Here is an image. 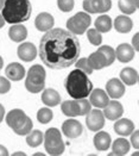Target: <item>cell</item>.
I'll return each mask as SVG.
<instances>
[{
    "mask_svg": "<svg viewBox=\"0 0 139 156\" xmlns=\"http://www.w3.org/2000/svg\"><path fill=\"white\" fill-rule=\"evenodd\" d=\"M80 42L74 34L61 29L48 30L39 42V57L51 69H64L74 65L80 56Z\"/></svg>",
    "mask_w": 139,
    "mask_h": 156,
    "instance_id": "cell-1",
    "label": "cell"
},
{
    "mask_svg": "<svg viewBox=\"0 0 139 156\" xmlns=\"http://www.w3.org/2000/svg\"><path fill=\"white\" fill-rule=\"evenodd\" d=\"M64 86L68 94L75 100L87 98L93 90V83L89 80L88 75L77 68L69 73Z\"/></svg>",
    "mask_w": 139,
    "mask_h": 156,
    "instance_id": "cell-2",
    "label": "cell"
},
{
    "mask_svg": "<svg viewBox=\"0 0 139 156\" xmlns=\"http://www.w3.org/2000/svg\"><path fill=\"white\" fill-rule=\"evenodd\" d=\"M32 13V6L29 0H5L1 14L5 22L10 24H22Z\"/></svg>",
    "mask_w": 139,
    "mask_h": 156,
    "instance_id": "cell-3",
    "label": "cell"
},
{
    "mask_svg": "<svg viewBox=\"0 0 139 156\" xmlns=\"http://www.w3.org/2000/svg\"><path fill=\"white\" fill-rule=\"evenodd\" d=\"M45 69L40 65L30 67L25 80V88L30 93H39L45 88Z\"/></svg>",
    "mask_w": 139,
    "mask_h": 156,
    "instance_id": "cell-4",
    "label": "cell"
},
{
    "mask_svg": "<svg viewBox=\"0 0 139 156\" xmlns=\"http://www.w3.org/2000/svg\"><path fill=\"white\" fill-rule=\"evenodd\" d=\"M43 142H44L45 150L49 155L60 156L64 153L65 145H64L63 140H62V133L60 132L58 129H56V128L48 129L45 131Z\"/></svg>",
    "mask_w": 139,
    "mask_h": 156,
    "instance_id": "cell-5",
    "label": "cell"
},
{
    "mask_svg": "<svg viewBox=\"0 0 139 156\" xmlns=\"http://www.w3.org/2000/svg\"><path fill=\"white\" fill-rule=\"evenodd\" d=\"M92 23V18L87 12H77L75 16L70 17L67 22V29L69 32L74 35H83L87 29H89Z\"/></svg>",
    "mask_w": 139,
    "mask_h": 156,
    "instance_id": "cell-6",
    "label": "cell"
},
{
    "mask_svg": "<svg viewBox=\"0 0 139 156\" xmlns=\"http://www.w3.org/2000/svg\"><path fill=\"white\" fill-rule=\"evenodd\" d=\"M87 128L90 131H99L105 126V116L99 108L90 110L86 118Z\"/></svg>",
    "mask_w": 139,
    "mask_h": 156,
    "instance_id": "cell-7",
    "label": "cell"
},
{
    "mask_svg": "<svg viewBox=\"0 0 139 156\" xmlns=\"http://www.w3.org/2000/svg\"><path fill=\"white\" fill-rule=\"evenodd\" d=\"M106 93L112 99H120L125 94V85L120 79H111L106 83Z\"/></svg>",
    "mask_w": 139,
    "mask_h": 156,
    "instance_id": "cell-8",
    "label": "cell"
},
{
    "mask_svg": "<svg viewBox=\"0 0 139 156\" xmlns=\"http://www.w3.org/2000/svg\"><path fill=\"white\" fill-rule=\"evenodd\" d=\"M62 132L68 138H77L83 132L82 124L76 119H68L62 124Z\"/></svg>",
    "mask_w": 139,
    "mask_h": 156,
    "instance_id": "cell-9",
    "label": "cell"
},
{
    "mask_svg": "<svg viewBox=\"0 0 139 156\" xmlns=\"http://www.w3.org/2000/svg\"><path fill=\"white\" fill-rule=\"evenodd\" d=\"M27 116L25 115V112L20 108H14L11 110L7 115H6V124L12 129L16 130L18 128H20L23 125V123L26 120Z\"/></svg>",
    "mask_w": 139,
    "mask_h": 156,
    "instance_id": "cell-10",
    "label": "cell"
},
{
    "mask_svg": "<svg viewBox=\"0 0 139 156\" xmlns=\"http://www.w3.org/2000/svg\"><path fill=\"white\" fill-rule=\"evenodd\" d=\"M102 113H103L105 118H107L109 120H116V119H119L123 116L124 107L119 101L112 100V101H108V104L103 107V112Z\"/></svg>",
    "mask_w": 139,
    "mask_h": 156,
    "instance_id": "cell-11",
    "label": "cell"
},
{
    "mask_svg": "<svg viewBox=\"0 0 139 156\" xmlns=\"http://www.w3.org/2000/svg\"><path fill=\"white\" fill-rule=\"evenodd\" d=\"M89 97V103L95 106L96 108H103L109 101V97L107 95V93L101 90V88H94L92 90Z\"/></svg>",
    "mask_w": 139,
    "mask_h": 156,
    "instance_id": "cell-12",
    "label": "cell"
},
{
    "mask_svg": "<svg viewBox=\"0 0 139 156\" xmlns=\"http://www.w3.org/2000/svg\"><path fill=\"white\" fill-rule=\"evenodd\" d=\"M37 56V49L33 43L25 42L22 43L18 48V57L24 62H31Z\"/></svg>",
    "mask_w": 139,
    "mask_h": 156,
    "instance_id": "cell-13",
    "label": "cell"
},
{
    "mask_svg": "<svg viewBox=\"0 0 139 156\" xmlns=\"http://www.w3.org/2000/svg\"><path fill=\"white\" fill-rule=\"evenodd\" d=\"M115 51V58L119 60L123 63H127L133 60L134 57V49L132 48L131 44L127 43H121L118 45V48L114 50Z\"/></svg>",
    "mask_w": 139,
    "mask_h": 156,
    "instance_id": "cell-14",
    "label": "cell"
},
{
    "mask_svg": "<svg viewBox=\"0 0 139 156\" xmlns=\"http://www.w3.org/2000/svg\"><path fill=\"white\" fill-rule=\"evenodd\" d=\"M55 24V19L54 17L51 16L50 13L48 12H42L39 13L36 19H35V26L38 31H43V32H47L48 30H50L54 27Z\"/></svg>",
    "mask_w": 139,
    "mask_h": 156,
    "instance_id": "cell-15",
    "label": "cell"
},
{
    "mask_svg": "<svg viewBox=\"0 0 139 156\" xmlns=\"http://www.w3.org/2000/svg\"><path fill=\"white\" fill-rule=\"evenodd\" d=\"M26 72L25 68L20 63H17V62H12L6 67L5 69V75L7 76L9 80H12V81H20L23 80L25 76Z\"/></svg>",
    "mask_w": 139,
    "mask_h": 156,
    "instance_id": "cell-16",
    "label": "cell"
},
{
    "mask_svg": "<svg viewBox=\"0 0 139 156\" xmlns=\"http://www.w3.org/2000/svg\"><path fill=\"white\" fill-rule=\"evenodd\" d=\"M114 131L119 136L126 137V136H130L134 131V124H133L132 120H130L127 118L116 119V122L114 124Z\"/></svg>",
    "mask_w": 139,
    "mask_h": 156,
    "instance_id": "cell-17",
    "label": "cell"
},
{
    "mask_svg": "<svg viewBox=\"0 0 139 156\" xmlns=\"http://www.w3.org/2000/svg\"><path fill=\"white\" fill-rule=\"evenodd\" d=\"M112 143V140H111V136L108 132H105V131H98V133H95L94 136V145L96 148V150L99 151H106L109 149Z\"/></svg>",
    "mask_w": 139,
    "mask_h": 156,
    "instance_id": "cell-18",
    "label": "cell"
},
{
    "mask_svg": "<svg viewBox=\"0 0 139 156\" xmlns=\"http://www.w3.org/2000/svg\"><path fill=\"white\" fill-rule=\"evenodd\" d=\"M42 101L48 107H54L61 103V95L52 88H44L42 91Z\"/></svg>",
    "mask_w": 139,
    "mask_h": 156,
    "instance_id": "cell-19",
    "label": "cell"
},
{
    "mask_svg": "<svg viewBox=\"0 0 139 156\" xmlns=\"http://www.w3.org/2000/svg\"><path fill=\"white\" fill-rule=\"evenodd\" d=\"M114 29L120 32V34H127L132 30L133 27V22L131 18H128L127 16H118L114 19Z\"/></svg>",
    "mask_w": 139,
    "mask_h": 156,
    "instance_id": "cell-20",
    "label": "cell"
},
{
    "mask_svg": "<svg viewBox=\"0 0 139 156\" xmlns=\"http://www.w3.org/2000/svg\"><path fill=\"white\" fill-rule=\"evenodd\" d=\"M120 80L126 86H134L138 82V72L134 68L126 67L120 72Z\"/></svg>",
    "mask_w": 139,
    "mask_h": 156,
    "instance_id": "cell-21",
    "label": "cell"
},
{
    "mask_svg": "<svg viewBox=\"0 0 139 156\" xmlns=\"http://www.w3.org/2000/svg\"><path fill=\"white\" fill-rule=\"evenodd\" d=\"M131 144L127 141L126 138H118L115 140L112 144V153L109 154V156H124L126 155L130 151Z\"/></svg>",
    "mask_w": 139,
    "mask_h": 156,
    "instance_id": "cell-22",
    "label": "cell"
},
{
    "mask_svg": "<svg viewBox=\"0 0 139 156\" xmlns=\"http://www.w3.org/2000/svg\"><path fill=\"white\" fill-rule=\"evenodd\" d=\"M9 37L13 42H23L27 37V29L22 24H13L9 30Z\"/></svg>",
    "mask_w": 139,
    "mask_h": 156,
    "instance_id": "cell-23",
    "label": "cell"
},
{
    "mask_svg": "<svg viewBox=\"0 0 139 156\" xmlns=\"http://www.w3.org/2000/svg\"><path fill=\"white\" fill-rule=\"evenodd\" d=\"M87 60H88V63L93 70H99V69H102V68L107 67L106 66V58L103 57V55H102L101 52L98 51V50L92 52L87 57Z\"/></svg>",
    "mask_w": 139,
    "mask_h": 156,
    "instance_id": "cell-24",
    "label": "cell"
},
{
    "mask_svg": "<svg viewBox=\"0 0 139 156\" xmlns=\"http://www.w3.org/2000/svg\"><path fill=\"white\" fill-rule=\"evenodd\" d=\"M61 110L65 116L71 118H75L80 116V107L75 99L74 100H65L61 105Z\"/></svg>",
    "mask_w": 139,
    "mask_h": 156,
    "instance_id": "cell-25",
    "label": "cell"
},
{
    "mask_svg": "<svg viewBox=\"0 0 139 156\" xmlns=\"http://www.w3.org/2000/svg\"><path fill=\"white\" fill-rule=\"evenodd\" d=\"M94 29H96L100 34L108 32V31L112 29V19H111L107 14H102V16L98 17V18L95 19Z\"/></svg>",
    "mask_w": 139,
    "mask_h": 156,
    "instance_id": "cell-26",
    "label": "cell"
},
{
    "mask_svg": "<svg viewBox=\"0 0 139 156\" xmlns=\"http://www.w3.org/2000/svg\"><path fill=\"white\" fill-rule=\"evenodd\" d=\"M118 6L120 11L125 14H132L137 11L139 6V0H119Z\"/></svg>",
    "mask_w": 139,
    "mask_h": 156,
    "instance_id": "cell-27",
    "label": "cell"
},
{
    "mask_svg": "<svg viewBox=\"0 0 139 156\" xmlns=\"http://www.w3.org/2000/svg\"><path fill=\"white\" fill-rule=\"evenodd\" d=\"M90 6L93 13H105L111 10L112 1L111 0H90Z\"/></svg>",
    "mask_w": 139,
    "mask_h": 156,
    "instance_id": "cell-28",
    "label": "cell"
},
{
    "mask_svg": "<svg viewBox=\"0 0 139 156\" xmlns=\"http://www.w3.org/2000/svg\"><path fill=\"white\" fill-rule=\"evenodd\" d=\"M43 138L44 133L40 130H31L29 135H26V143L31 148H36L43 143Z\"/></svg>",
    "mask_w": 139,
    "mask_h": 156,
    "instance_id": "cell-29",
    "label": "cell"
},
{
    "mask_svg": "<svg viewBox=\"0 0 139 156\" xmlns=\"http://www.w3.org/2000/svg\"><path fill=\"white\" fill-rule=\"evenodd\" d=\"M98 51H100L103 55V57L106 58V66H111L115 61V51L112 47L109 45H101Z\"/></svg>",
    "mask_w": 139,
    "mask_h": 156,
    "instance_id": "cell-30",
    "label": "cell"
},
{
    "mask_svg": "<svg viewBox=\"0 0 139 156\" xmlns=\"http://www.w3.org/2000/svg\"><path fill=\"white\" fill-rule=\"evenodd\" d=\"M52 116L54 113L49 107H43L37 112V120L42 124H48L49 122H51Z\"/></svg>",
    "mask_w": 139,
    "mask_h": 156,
    "instance_id": "cell-31",
    "label": "cell"
},
{
    "mask_svg": "<svg viewBox=\"0 0 139 156\" xmlns=\"http://www.w3.org/2000/svg\"><path fill=\"white\" fill-rule=\"evenodd\" d=\"M87 37L93 45H96V47L101 45L102 36L96 29H87Z\"/></svg>",
    "mask_w": 139,
    "mask_h": 156,
    "instance_id": "cell-32",
    "label": "cell"
},
{
    "mask_svg": "<svg viewBox=\"0 0 139 156\" xmlns=\"http://www.w3.org/2000/svg\"><path fill=\"white\" fill-rule=\"evenodd\" d=\"M32 126H33V124H32L31 118L27 117L25 122L23 123V125H22L20 128H18V129L13 130V132H14V133H17L18 136H26V135H29V133L31 132Z\"/></svg>",
    "mask_w": 139,
    "mask_h": 156,
    "instance_id": "cell-33",
    "label": "cell"
},
{
    "mask_svg": "<svg viewBox=\"0 0 139 156\" xmlns=\"http://www.w3.org/2000/svg\"><path fill=\"white\" fill-rule=\"evenodd\" d=\"M75 67L77 69L82 70L83 73H86L87 75H90V74L93 73V69L90 68V66H89V63H88V60H87L86 57H82V58H80V60H76Z\"/></svg>",
    "mask_w": 139,
    "mask_h": 156,
    "instance_id": "cell-34",
    "label": "cell"
},
{
    "mask_svg": "<svg viewBox=\"0 0 139 156\" xmlns=\"http://www.w3.org/2000/svg\"><path fill=\"white\" fill-rule=\"evenodd\" d=\"M57 6L62 12H70L75 6V0H57Z\"/></svg>",
    "mask_w": 139,
    "mask_h": 156,
    "instance_id": "cell-35",
    "label": "cell"
},
{
    "mask_svg": "<svg viewBox=\"0 0 139 156\" xmlns=\"http://www.w3.org/2000/svg\"><path fill=\"white\" fill-rule=\"evenodd\" d=\"M78 107H80V116H83V115H87L89 111L92 110V104L89 103V100H87L86 98H82V99H77L76 100Z\"/></svg>",
    "mask_w": 139,
    "mask_h": 156,
    "instance_id": "cell-36",
    "label": "cell"
},
{
    "mask_svg": "<svg viewBox=\"0 0 139 156\" xmlns=\"http://www.w3.org/2000/svg\"><path fill=\"white\" fill-rule=\"evenodd\" d=\"M11 90V83L7 78L0 76V94H5Z\"/></svg>",
    "mask_w": 139,
    "mask_h": 156,
    "instance_id": "cell-37",
    "label": "cell"
},
{
    "mask_svg": "<svg viewBox=\"0 0 139 156\" xmlns=\"http://www.w3.org/2000/svg\"><path fill=\"white\" fill-rule=\"evenodd\" d=\"M130 136H131V145L134 149H139V131H133Z\"/></svg>",
    "mask_w": 139,
    "mask_h": 156,
    "instance_id": "cell-38",
    "label": "cell"
},
{
    "mask_svg": "<svg viewBox=\"0 0 139 156\" xmlns=\"http://www.w3.org/2000/svg\"><path fill=\"white\" fill-rule=\"evenodd\" d=\"M132 48L134 49V51H138L139 50V34H136L132 38Z\"/></svg>",
    "mask_w": 139,
    "mask_h": 156,
    "instance_id": "cell-39",
    "label": "cell"
},
{
    "mask_svg": "<svg viewBox=\"0 0 139 156\" xmlns=\"http://www.w3.org/2000/svg\"><path fill=\"white\" fill-rule=\"evenodd\" d=\"M82 7H83V11H85V12L93 13L92 6H90V0H83V2H82Z\"/></svg>",
    "mask_w": 139,
    "mask_h": 156,
    "instance_id": "cell-40",
    "label": "cell"
},
{
    "mask_svg": "<svg viewBox=\"0 0 139 156\" xmlns=\"http://www.w3.org/2000/svg\"><path fill=\"white\" fill-rule=\"evenodd\" d=\"M0 156H9V150L0 144Z\"/></svg>",
    "mask_w": 139,
    "mask_h": 156,
    "instance_id": "cell-41",
    "label": "cell"
},
{
    "mask_svg": "<svg viewBox=\"0 0 139 156\" xmlns=\"http://www.w3.org/2000/svg\"><path fill=\"white\" fill-rule=\"evenodd\" d=\"M5 117V108H4V106L0 104V123L2 122V119Z\"/></svg>",
    "mask_w": 139,
    "mask_h": 156,
    "instance_id": "cell-42",
    "label": "cell"
},
{
    "mask_svg": "<svg viewBox=\"0 0 139 156\" xmlns=\"http://www.w3.org/2000/svg\"><path fill=\"white\" fill-rule=\"evenodd\" d=\"M5 23H6V22H5V19H4L2 14L0 13V29H1V27H2L4 25H5Z\"/></svg>",
    "mask_w": 139,
    "mask_h": 156,
    "instance_id": "cell-43",
    "label": "cell"
},
{
    "mask_svg": "<svg viewBox=\"0 0 139 156\" xmlns=\"http://www.w3.org/2000/svg\"><path fill=\"white\" fill-rule=\"evenodd\" d=\"M13 156H26L25 153H23V151H17V153H14Z\"/></svg>",
    "mask_w": 139,
    "mask_h": 156,
    "instance_id": "cell-44",
    "label": "cell"
},
{
    "mask_svg": "<svg viewBox=\"0 0 139 156\" xmlns=\"http://www.w3.org/2000/svg\"><path fill=\"white\" fill-rule=\"evenodd\" d=\"M4 4H5V0H0V10H2Z\"/></svg>",
    "mask_w": 139,
    "mask_h": 156,
    "instance_id": "cell-45",
    "label": "cell"
},
{
    "mask_svg": "<svg viewBox=\"0 0 139 156\" xmlns=\"http://www.w3.org/2000/svg\"><path fill=\"white\" fill-rule=\"evenodd\" d=\"M2 66H4V60H2V57L0 56V69L2 68Z\"/></svg>",
    "mask_w": 139,
    "mask_h": 156,
    "instance_id": "cell-46",
    "label": "cell"
},
{
    "mask_svg": "<svg viewBox=\"0 0 139 156\" xmlns=\"http://www.w3.org/2000/svg\"><path fill=\"white\" fill-rule=\"evenodd\" d=\"M33 156H44V154H42V153H36V154H33Z\"/></svg>",
    "mask_w": 139,
    "mask_h": 156,
    "instance_id": "cell-47",
    "label": "cell"
},
{
    "mask_svg": "<svg viewBox=\"0 0 139 156\" xmlns=\"http://www.w3.org/2000/svg\"><path fill=\"white\" fill-rule=\"evenodd\" d=\"M138 155H139V153H138V151H136L134 154H132V156H138Z\"/></svg>",
    "mask_w": 139,
    "mask_h": 156,
    "instance_id": "cell-48",
    "label": "cell"
}]
</instances>
